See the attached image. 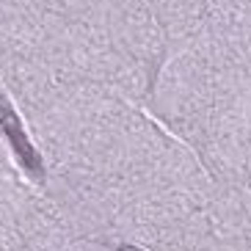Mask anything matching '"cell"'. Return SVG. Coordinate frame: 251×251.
<instances>
[{
  "label": "cell",
  "mask_w": 251,
  "mask_h": 251,
  "mask_svg": "<svg viewBox=\"0 0 251 251\" xmlns=\"http://www.w3.org/2000/svg\"><path fill=\"white\" fill-rule=\"evenodd\" d=\"M0 127H3V133L8 135V141H11L14 152L20 155V160L25 163V169H28L30 174H42V160H39V155L33 152L30 141L25 138L23 127H20V119L14 116V111L8 108V102L3 97H0Z\"/></svg>",
  "instance_id": "6da1fadb"
}]
</instances>
